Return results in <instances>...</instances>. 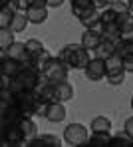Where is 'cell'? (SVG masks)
Listing matches in <instances>:
<instances>
[{"instance_id": "11", "label": "cell", "mask_w": 133, "mask_h": 147, "mask_svg": "<svg viewBox=\"0 0 133 147\" xmlns=\"http://www.w3.org/2000/svg\"><path fill=\"white\" fill-rule=\"evenodd\" d=\"M60 145H62V141L54 133H40L38 137H34L28 143V147H60Z\"/></svg>"}, {"instance_id": "23", "label": "cell", "mask_w": 133, "mask_h": 147, "mask_svg": "<svg viewBox=\"0 0 133 147\" xmlns=\"http://www.w3.org/2000/svg\"><path fill=\"white\" fill-rule=\"evenodd\" d=\"M105 70H107L105 76L125 72V68H123V58H121V56H117V54H113L111 58H107V60H105Z\"/></svg>"}, {"instance_id": "5", "label": "cell", "mask_w": 133, "mask_h": 147, "mask_svg": "<svg viewBox=\"0 0 133 147\" xmlns=\"http://www.w3.org/2000/svg\"><path fill=\"white\" fill-rule=\"evenodd\" d=\"M16 78L22 82L24 90H28V92H34V90H36V86L40 84L42 72H40V70H36L32 64H24V66H22V70H20V74H18Z\"/></svg>"}, {"instance_id": "27", "label": "cell", "mask_w": 133, "mask_h": 147, "mask_svg": "<svg viewBox=\"0 0 133 147\" xmlns=\"http://www.w3.org/2000/svg\"><path fill=\"white\" fill-rule=\"evenodd\" d=\"M14 34H16V32H12L10 28L0 30V50H8L16 42V40H14Z\"/></svg>"}, {"instance_id": "34", "label": "cell", "mask_w": 133, "mask_h": 147, "mask_svg": "<svg viewBox=\"0 0 133 147\" xmlns=\"http://www.w3.org/2000/svg\"><path fill=\"white\" fill-rule=\"evenodd\" d=\"M109 6L115 12H125V10H129V0H111Z\"/></svg>"}, {"instance_id": "13", "label": "cell", "mask_w": 133, "mask_h": 147, "mask_svg": "<svg viewBox=\"0 0 133 147\" xmlns=\"http://www.w3.org/2000/svg\"><path fill=\"white\" fill-rule=\"evenodd\" d=\"M83 28H89V30H95V32H99L101 34V30H103V24H101V10H91L89 14H85L83 18L80 20Z\"/></svg>"}, {"instance_id": "42", "label": "cell", "mask_w": 133, "mask_h": 147, "mask_svg": "<svg viewBox=\"0 0 133 147\" xmlns=\"http://www.w3.org/2000/svg\"><path fill=\"white\" fill-rule=\"evenodd\" d=\"M18 4H20V8H22V10H26V8H28V2H26V0H18Z\"/></svg>"}, {"instance_id": "17", "label": "cell", "mask_w": 133, "mask_h": 147, "mask_svg": "<svg viewBox=\"0 0 133 147\" xmlns=\"http://www.w3.org/2000/svg\"><path fill=\"white\" fill-rule=\"evenodd\" d=\"M56 99L66 103V101H72L74 99V86L66 80V82H60L56 84Z\"/></svg>"}, {"instance_id": "7", "label": "cell", "mask_w": 133, "mask_h": 147, "mask_svg": "<svg viewBox=\"0 0 133 147\" xmlns=\"http://www.w3.org/2000/svg\"><path fill=\"white\" fill-rule=\"evenodd\" d=\"M85 78L89 80V82H101V80H105V60H101V58H97V56H93L91 60H89V64L85 66Z\"/></svg>"}, {"instance_id": "24", "label": "cell", "mask_w": 133, "mask_h": 147, "mask_svg": "<svg viewBox=\"0 0 133 147\" xmlns=\"http://www.w3.org/2000/svg\"><path fill=\"white\" fill-rule=\"evenodd\" d=\"M111 129V119L105 115H97L89 123V131H109Z\"/></svg>"}, {"instance_id": "32", "label": "cell", "mask_w": 133, "mask_h": 147, "mask_svg": "<svg viewBox=\"0 0 133 147\" xmlns=\"http://www.w3.org/2000/svg\"><path fill=\"white\" fill-rule=\"evenodd\" d=\"M125 74L127 72H119V74H111V76H105V82L109 86H121L123 80H125Z\"/></svg>"}, {"instance_id": "26", "label": "cell", "mask_w": 133, "mask_h": 147, "mask_svg": "<svg viewBox=\"0 0 133 147\" xmlns=\"http://www.w3.org/2000/svg\"><path fill=\"white\" fill-rule=\"evenodd\" d=\"M111 147H133V137L127 131H121L117 135H111Z\"/></svg>"}, {"instance_id": "19", "label": "cell", "mask_w": 133, "mask_h": 147, "mask_svg": "<svg viewBox=\"0 0 133 147\" xmlns=\"http://www.w3.org/2000/svg\"><path fill=\"white\" fill-rule=\"evenodd\" d=\"M26 14L30 18V24H44L48 20V10L46 6H32L26 8Z\"/></svg>"}, {"instance_id": "6", "label": "cell", "mask_w": 133, "mask_h": 147, "mask_svg": "<svg viewBox=\"0 0 133 147\" xmlns=\"http://www.w3.org/2000/svg\"><path fill=\"white\" fill-rule=\"evenodd\" d=\"M16 96V105L22 109V113L28 117H34L36 115V105H38V96L36 92H20V94H14Z\"/></svg>"}, {"instance_id": "44", "label": "cell", "mask_w": 133, "mask_h": 147, "mask_svg": "<svg viewBox=\"0 0 133 147\" xmlns=\"http://www.w3.org/2000/svg\"><path fill=\"white\" fill-rule=\"evenodd\" d=\"M129 12H133V0H129Z\"/></svg>"}, {"instance_id": "43", "label": "cell", "mask_w": 133, "mask_h": 147, "mask_svg": "<svg viewBox=\"0 0 133 147\" xmlns=\"http://www.w3.org/2000/svg\"><path fill=\"white\" fill-rule=\"evenodd\" d=\"M8 2H10V0H0V8H4V6H6Z\"/></svg>"}, {"instance_id": "33", "label": "cell", "mask_w": 133, "mask_h": 147, "mask_svg": "<svg viewBox=\"0 0 133 147\" xmlns=\"http://www.w3.org/2000/svg\"><path fill=\"white\" fill-rule=\"evenodd\" d=\"M119 34H121V40H133V22L119 26Z\"/></svg>"}, {"instance_id": "1", "label": "cell", "mask_w": 133, "mask_h": 147, "mask_svg": "<svg viewBox=\"0 0 133 147\" xmlns=\"http://www.w3.org/2000/svg\"><path fill=\"white\" fill-rule=\"evenodd\" d=\"M58 58L68 68H74V70H85V66L91 60L89 50L83 48L81 44H68V46H64V48L58 52Z\"/></svg>"}, {"instance_id": "14", "label": "cell", "mask_w": 133, "mask_h": 147, "mask_svg": "<svg viewBox=\"0 0 133 147\" xmlns=\"http://www.w3.org/2000/svg\"><path fill=\"white\" fill-rule=\"evenodd\" d=\"M8 56L22 62V64H30V54H28V48H26V42H14L10 48H8Z\"/></svg>"}, {"instance_id": "15", "label": "cell", "mask_w": 133, "mask_h": 147, "mask_svg": "<svg viewBox=\"0 0 133 147\" xmlns=\"http://www.w3.org/2000/svg\"><path fill=\"white\" fill-rule=\"evenodd\" d=\"M66 107H64V103L62 101H52L50 103V107H48V113H46V119L52 123H60L66 119Z\"/></svg>"}, {"instance_id": "29", "label": "cell", "mask_w": 133, "mask_h": 147, "mask_svg": "<svg viewBox=\"0 0 133 147\" xmlns=\"http://www.w3.org/2000/svg\"><path fill=\"white\" fill-rule=\"evenodd\" d=\"M6 105H16V96L8 88L0 90V107H6Z\"/></svg>"}, {"instance_id": "30", "label": "cell", "mask_w": 133, "mask_h": 147, "mask_svg": "<svg viewBox=\"0 0 133 147\" xmlns=\"http://www.w3.org/2000/svg\"><path fill=\"white\" fill-rule=\"evenodd\" d=\"M26 48H28V54H30V58L32 56H36V54H40L44 48V44L40 42V40H36V38H30V40H26Z\"/></svg>"}, {"instance_id": "22", "label": "cell", "mask_w": 133, "mask_h": 147, "mask_svg": "<svg viewBox=\"0 0 133 147\" xmlns=\"http://www.w3.org/2000/svg\"><path fill=\"white\" fill-rule=\"evenodd\" d=\"M101 40H109V42H119L121 34H119V24L111 22V24H103L101 30Z\"/></svg>"}, {"instance_id": "18", "label": "cell", "mask_w": 133, "mask_h": 147, "mask_svg": "<svg viewBox=\"0 0 133 147\" xmlns=\"http://www.w3.org/2000/svg\"><path fill=\"white\" fill-rule=\"evenodd\" d=\"M91 10H95V6H93L91 0H72V14L78 16V20H81Z\"/></svg>"}, {"instance_id": "31", "label": "cell", "mask_w": 133, "mask_h": 147, "mask_svg": "<svg viewBox=\"0 0 133 147\" xmlns=\"http://www.w3.org/2000/svg\"><path fill=\"white\" fill-rule=\"evenodd\" d=\"M117 14L119 12H115L111 6L105 8V10H101V24H111V22H117Z\"/></svg>"}, {"instance_id": "3", "label": "cell", "mask_w": 133, "mask_h": 147, "mask_svg": "<svg viewBox=\"0 0 133 147\" xmlns=\"http://www.w3.org/2000/svg\"><path fill=\"white\" fill-rule=\"evenodd\" d=\"M89 133H91V131H87V127H85L83 123H70V125L64 129V141H66L68 145H74V147L85 145Z\"/></svg>"}, {"instance_id": "9", "label": "cell", "mask_w": 133, "mask_h": 147, "mask_svg": "<svg viewBox=\"0 0 133 147\" xmlns=\"http://www.w3.org/2000/svg\"><path fill=\"white\" fill-rule=\"evenodd\" d=\"M87 147H111V133L109 131H91L87 141Z\"/></svg>"}, {"instance_id": "35", "label": "cell", "mask_w": 133, "mask_h": 147, "mask_svg": "<svg viewBox=\"0 0 133 147\" xmlns=\"http://www.w3.org/2000/svg\"><path fill=\"white\" fill-rule=\"evenodd\" d=\"M131 22H133V12L125 10V12H119V14H117V24H119V26L131 24Z\"/></svg>"}, {"instance_id": "21", "label": "cell", "mask_w": 133, "mask_h": 147, "mask_svg": "<svg viewBox=\"0 0 133 147\" xmlns=\"http://www.w3.org/2000/svg\"><path fill=\"white\" fill-rule=\"evenodd\" d=\"M54 56L48 52V50H42L40 54H36V56H32V60H30V64L36 68V70H40V72H44L46 70V66L50 64V60H52Z\"/></svg>"}, {"instance_id": "4", "label": "cell", "mask_w": 133, "mask_h": 147, "mask_svg": "<svg viewBox=\"0 0 133 147\" xmlns=\"http://www.w3.org/2000/svg\"><path fill=\"white\" fill-rule=\"evenodd\" d=\"M68 72H70V68H68V66H66L58 56H56V58L50 60V64L46 66V70H44L42 74H44V76L52 82L54 86H56V84H60V82H66V80H68Z\"/></svg>"}, {"instance_id": "2", "label": "cell", "mask_w": 133, "mask_h": 147, "mask_svg": "<svg viewBox=\"0 0 133 147\" xmlns=\"http://www.w3.org/2000/svg\"><path fill=\"white\" fill-rule=\"evenodd\" d=\"M0 145L2 147H20L26 145V137L20 125L0 127Z\"/></svg>"}, {"instance_id": "25", "label": "cell", "mask_w": 133, "mask_h": 147, "mask_svg": "<svg viewBox=\"0 0 133 147\" xmlns=\"http://www.w3.org/2000/svg\"><path fill=\"white\" fill-rule=\"evenodd\" d=\"M115 54V42H109V40H101L99 48L95 50V56L101 58V60H107Z\"/></svg>"}, {"instance_id": "40", "label": "cell", "mask_w": 133, "mask_h": 147, "mask_svg": "<svg viewBox=\"0 0 133 147\" xmlns=\"http://www.w3.org/2000/svg\"><path fill=\"white\" fill-rule=\"evenodd\" d=\"M125 131L133 137V115H131V117H127V121H125Z\"/></svg>"}, {"instance_id": "39", "label": "cell", "mask_w": 133, "mask_h": 147, "mask_svg": "<svg viewBox=\"0 0 133 147\" xmlns=\"http://www.w3.org/2000/svg\"><path fill=\"white\" fill-rule=\"evenodd\" d=\"M28 2V8H32V6H46L48 8V0H26Z\"/></svg>"}, {"instance_id": "41", "label": "cell", "mask_w": 133, "mask_h": 147, "mask_svg": "<svg viewBox=\"0 0 133 147\" xmlns=\"http://www.w3.org/2000/svg\"><path fill=\"white\" fill-rule=\"evenodd\" d=\"M64 4V0H48V6L50 8H58V6H62Z\"/></svg>"}, {"instance_id": "45", "label": "cell", "mask_w": 133, "mask_h": 147, "mask_svg": "<svg viewBox=\"0 0 133 147\" xmlns=\"http://www.w3.org/2000/svg\"><path fill=\"white\" fill-rule=\"evenodd\" d=\"M131 109H133V96H131Z\"/></svg>"}, {"instance_id": "38", "label": "cell", "mask_w": 133, "mask_h": 147, "mask_svg": "<svg viewBox=\"0 0 133 147\" xmlns=\"http://www.w3.org/2000/svg\"><path fill=\"white\" fill-rule=\"evenodd\" d=\"M123 68H125V72H131L133 74V56L123 58Z\"/></svg>"}, {"instance_id": "8", "label": "cell", "mask_w": 133, "mask_h": 147, "mask_svg": "<svg viewBox=\"0 0 133 147\" xmlns=\"http://www.w3.org/2000/svg\"><path fill=\"white\" fill-rule=\"evenodd\" d=\"M24 113L18 105H6L0 107V127H8V125H18L22 121Z\"/></svg>"}, {"instance_id": "37", "label": "cell", "mask_w": 133, "mask_h": 147, "mask_svg": "<svg viewBox=\"0 0 133 147\" xmlns=\"http://www.w3.org/2000/svg\"><path fill=\"white\" fill-rule=\"evenodd\" d=\"M12 80H14V78H10V76H2V74H0V90H6V88H10Z\"/></svg>"}, {"instance_id": "20", "label": "cell", "mask_w": 133, "mask_h": 147, "mask_svg": "<svg viewBox=\"0 0 133 147\" xmlns=\"http://www.w3.org/2000/svg\"><path fill=\"white\" fill-rule=\"evenodd\" d=\"M28 24H30V18H28L26 10H18V12L14 14V18H12V24H10V30L18 34V32H24Z\"/></svg>"}, {"instance_id": "12", "label": "cell", "mask_w": 133, "mask_h": 147, "mask_svg": "<svg viewBox=\"0 0 133 147\" xmlns=\"http://www.w3.org/2000/svg\"><path fill=\"white\" fill-rule=\"evenodd\" d=\"M22 62H18V60H14V58H4V60H0V74L2 76H10V78H16L20 70H22Z\"/></svg>"}, {"instance_id": "10", "label": "cell", "mask_w": 133, "mask_h": 147, "mask_svg": "<svg viewBox=\"0 0 133 147\" xmlns=\"http://www.w3.org/2000/svg\"><path fill=\"white\" fill-rule=\"evenodd\" d=\"M80 44L83 46V48H87L89 52H95V50L99 48V44H101V34L95 32V30L85 28V32L81 34V42Z\"/></svg>"}, {"instance_id": "28", "label": "cell", "mask_w": 133, "mask_h": 147, "mask_svg": "<svg viewBox=\"0 0 133 147\" xmlns=\"http://www.w3.org/2000/svg\"><path fill=\"white\" fill-rule=\"evenodd\" d=\"M14 14H16V12H14L12 8H8V6L0 8V30H4V28H10Z\"/></svg>"}, {"instance_id": "36", "label": "cell", "mask_w": 133, "mask_h": 147, "mask_svg": "<svg viewBox=\"0 0 133 147\" xmlns=\"http://www.w3.org/2000/svg\"><path fill=\"white\" fill-rule=\"evenodd\" d=\"M48 107H50V101H42V99H38V105H36V115H40V117H46V113H48Z\"/></svg>"}, {"instance_id": "16", "label": "cell", "mask_w": 133, "mask_h": 147, "mask_svg": "<svg viewBox=\"0 0 133 147\" xmlns=\"http://www.w3.org/2000/svg\"><path fill=\"white\" fill-rule=\"evenodd\" d=\"M20 127H22V131H24V137H26V145L34 139V137H38L40 133H38V125H36V121H34V117H28V115H24L22 117V121L18 123Z\"/></svg>"}]
</instances>
